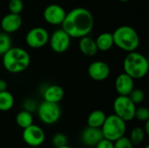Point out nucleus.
<instances>
[{"label": "nucleus", "mask_w": 149, "mask_h": 148, "mask_svg": "<svg viewBox=\"0 0 149 148\" xmlns=\"http://www.w3.org/2000/svg\"><path fill=\"white\" fill-rule=\"evenodd\" d=\"M128 97L131 99V100L135 105H139V104H141L144 101V99H145V93H144V92L141 89L134 88L133 91L128 95Z\"/></svg>", "instance_id": "b1692460"}, {"label": "nucleus", "mask_w": 149, "mask_h": 148, "mask_svg": "<svg viewBox=\"0 0 149 148\" xmlns=\"http://www.w3.org/2000/svg\"><path fill=\"white\" fill-rule=\"evenodd\" d=\"M87 72L93 80L104 81L110 76L111 70L107 63L101 60H96L89 65Z\"/></svg>", "instance_id": "f8f14e48"}, {"label": "nucleus", "mask_w": 149, "mask_h": 148, "mask_svg": "<svg viewBox=\"0 0 149 148\" xmlns=\"http://www.w3.org/2000/svg\"><path fill=\"white\" fill-rule=\"evenodd\" d=\"M52 142V145L54 147L58 148L63 147L65 145H67L68 140H67V137L65 134H64L62 133H58L53 135Z\"/></svg>", "instance_id": "a878e982"}, {"label": "nucleus", "mask_w": 149, "mask_h": 148, "mask_svg": "<svg viewBox=\"0 0 149 148\" xmlns=\"http://www.w3.org/2000/svg\"><path fill=\"white\" fill-rule=\"evenodd\" d=\"M100 129L103 138L114 142L126 134L127 122L113 113L107 116Z\"/></svg>", "instance_id": "39448f33"}, {"label": "nucleus", "mask_w": 149, "mask_h": 148, "mask_svg": "<svg viewBox=\"0 0 149 148\" xmlns=\"http://www.w3.org/2000/svg\"><path fill=\"white\" fill-rule=\"evenodd\" d=\"M146 135L147 134H146L144 129L142 127L137 126V127H134V129H132L128 138L134 146H139L144 141Z\"/></svg>", "instance_id": "4be33fe9"}, {"label": "nucleus", "mask_w": 149, "mask_h": 148, "mask_svg": "<svg viewBox=\"0 0 149 148\" xmlns=\"http://www.w3.org/2000/svg\"><path fill=\"white\" fill-rule=\"evenodd\" d=\"M23 19L20 14H14L9 12L1 20L0 26L3 31L10 34L17 31L22 26Z\"/></svg>", "instance_id": "ddd939ff"}, {"label": "nucleus", "mask_w": 149, "mask_h": 148, "mask_svg": "<svg viewBox=\"0 0 149 148\" xmlns=\"http://www.w3.org/2000/svg\"><path fill=\"white\" fill-rule=\"evenodd\" d=\"M106 118L107 115L102 110H94L87 117V126L95 128H101Z\"/></svg>", "instance_id": "6ab92c4d"}, {"label": "nucleus", "mask_w": 149, "mask_h": 148, "mask_svg": "<svg viewBox=\"0 0 149 148\" xmlns=\"http://www.w3.org/2000/svg\"><path fill=\"white\" fill-rule=\"evenodd\" d=\"M95 148H114L113 146V142L109 140H107L105 138H103L96 146Z\"/></svg>", "instance_id": "c756f323"}, {"label": "nucleus", "mask_w": 149, "mask_h": 148, "mask_svg": "<svg viewBox=\"0 0 149 148\" xmlns=\"http://www.w3.org/2000/svg\"><path fill=\"white\" fill-rule=\"evenodd\" d=\"M14 106V97L13 95L6 91L0 92V111L7 112L10 111Z\"/></svg>", "instance_id": "412c9836"}, {"label": "nucleus", "mask_w": 149, "mask_h": 148, "mask_svg": "<svg viewBox=\"0 0 149 148\" xmlns=\"http://www.w3.org/2000/svg\"><path fill=\"white\" fill-rule=\"evenodd\" d=\"M114 148H134V145L127 136H122L113 142Z\"/></svg>", "instance_id": "cd10ccee"}, {"label": "nucleus", "mask_w": 149, "mask_h": 148, "mask_svg": "<svg viewBox=\"0 0 149 148\" xmlns=\"http://www.w3.org/2000/svg\"><path fill=\"white\" fill-rule=\"evenodd\" d=\"M37 112L40 121L45 125H53L61 117V109L58 103L44 100L38 106Z\"/></svg>", "instance_id": "423d86ee"}, {"label": "nucleus", "mask_w": 149, "mask_h": 148, "mask_svg": "<svg viewBox=\"0 0 149 148\" xmlns=\"http://www.w3.org/2000/svg\"><path fill=\"white\" fill-rule=\"evenodd\" d=\"M65 96L64 89L58 85H50L43 92L44 100L52 103H59Z\"/></svg>", "instance_id": "dca6fc26"}, {"label": "nucleus", "mask_w": 149, "mask_h": 148, "mask_svg": "<svg viewBox=\"0 0 149 148\" xmlns=\"http://www.w3.org/2000/svg\"><path fill=\"white\" fill-rule=\"evenodd\" d=\"M71 39L72 38L61 28L52 32V34L49 38L48 44L54 52L64 53L69 49Z\"/></svg>", "instance_id": "9d476101"}, {"label": "nucleus", "mask_w": 149, "mask_h": 148, "mask_svg": "<svg viewBox=\"0 0 149 148\" xmlns=\"http://www.w3.org/2000/svg\"><path fill=\"white\" fill-rule=\"evenodd\" d=\"M103 139V134L100 128L88 126L86 127L80 135L82 143L89 147H95V146Z\"/></svg>", "instance_id": "2eb2a0df"}, {"label": "nucleus", "mask_w": 149, "mask_h": 148, "mask_svg": "<svg viewBox=\"0 0 149 148\" xmlns=\"http://www.w3.org/2000/svg\"><path fill=\"white\" fill-rule=\"evenodd\" d=\"M8 9L10 13L20 14L24 10V3L22 0H10L8 3Z\"/></svg>", "instance_id": "393cba45"}, {"label": "nucleus", "mask_w": 149, "mask_h": 148, "mask_svg": "<svg viewBox=\"0 0 149 148\" xmlns=\"http://www.w3.org/2000/svg\"><path fill=\"white\" fill-rule=\"evenodd\" d=\"M79 48L80 51L87 57H93L99 51L95 39L89 37L88 35L79 38Z\"/></svg>", "instance_id": "f3484780"}, {"label": "nucleus", "mask_w": 149, "mask_h": 148, "mask_svg": "<svg viewBox=\"0 0 149 148\" xmlns=\"http://www.w3.org/2000/svg\"><path fill=\"white\" fill-rule=\"evenodd\" d=\"M114 86L119 95L128 96L134 88V79L126 72H122L117 76Z\"/></svg>", "instance_id": "4468645a"}, {"label": "nucleus", "mask_w": 149, "mask_h": 148, "mask_svg": "<svg viewBox=\"0 0 149 148\" xmlns=\"http://www.w3.org/2000/svg\"><path fill=\"white\" fill-rule=\"evenodd\" d=\"M95 42H96L98 51H107L111 50L113 46L114 45L113 34L111 32L100 33L95 39Z\"/></svg>", "instance_id": "a211bd4d"}, {"label": "nucleus", "mask_w": 149, "mask_h": 148, "mask_svg": "<svg viewBox=\"0 0 149 148\" xmlns=\"http://www.w3.org/2000/svg\"><path fill=\"white\" fill-rule=\"evenodd\" d=\"M93 26V15L89 10L84 7H77L66 12L61 24L62 29L72 38H80L89 35Z\"/></svg>", "instance_id": "f257e3e1"}, {"label": "nucleus", "mask_w": 149, "mask_h": 148, "mask_svg": "<svg viewBox=\"0 0 149 148\" xmlns=\"http://www.w3.org/2000/svg\"><path fill=\"white\" fill-rule=\"evenodd\" d=\"M7 90V83L4 79H0V92Z\"/></svg>", "instance_id": "7c9ffc66"}, {"label": "nucleus", "mask_w": 149, "mask_h": 148, "mask_svg": "<svg viewBox=\"0 0 149 148\" xmlns=\"http://www.w3.org/2000/svg\"><path fill=\"white\" fill-rule=\"evenodd\" d=\"M114 45L120 50L130 52L136 51L140 44V37L138 32L129 25H121L115 29L112 33Z\"/></svg>", "instance_id": "20e7f679"}, {"label": "nucleus", "mask_w": 149, "mask_h": 148, "mask_svg": "<svg viewBox=\"0 0 149 148\" xmlns=\"http://www.w3.org/2000/svg\"><path fill=\"white\" fill-rule=\"evenodd\" d=\"M145 148H149V146H146V147Z\"/></svg>", "instance_id": "f704fd0d"}, {"label": "nucleus", "mask_w": 149, "mask_h": 148, "mask_svg": "<svg viewBox=\"0 0 149 148\" xmlns=\"http://www.w3.org/2000/svg\"><path fill=\"white\" fill-rule=\"evenodd\" d=\"M38 103L36 102L35 99H26L24 103H23V110H25L31 113H34V112H37V109H38Z\"/></svg>", "instance_id": "c85d7f7f"}, {"label": "nucleus", "mask_w": 149, "mask_h": 148, "mask_svg": "<svg viewBox=\"0 0 149 148\" xmlns=\"http://www.w3.org/2000/svg\"><path fill=\"white\" fill-rule=\"evenodd\" d=\"M3 65L10 73L24 72L31 64L29 53L21 47H10L3 55Z\"/></svg>", "instance_id": "f03ea898"}, {"label": "nucleus", "mask_w": 149, "mask_h": 148, "mask_svg": "<svg viewBox=\"0 0 149 148\" xmlns=\"http://www.w3.org/2000/svg\"><path fill=\"white\" fill-rule=\"evenodd\" d=\"M143 129H144L146 134H147V135H149V120L145 122V128H143Z\"/></svg>", "instance_id": "2f4dec72"}, {"label": "nucleus", "mask_w": 149, "mask_h": 148, "mask_svg": "<svg viewBox=\"0 0 149 148\" xmlns=\"http://www.w3.org/2000/svg\"><path fill=\"white\" fill-rule=\"evenodd\" d=\"M50 34L44 27H34L31 29L25 36L26 44L33 49L42 48L49 42Z\"/></svg>", "instance_id": "6e6552de"}, {"label": "nucleus", "mask_w": 149, "mask_h": 148, "mask_svg": "<svg viewBox=\"0 0 149 148\" xmlns=\"http://www.w3.org/2000/svg\"><path fill=\"white\" fill-rule=\"evenodd\" d=\"M16 123L22 129H24V128L30 126L31 125L33 124L32 113H31L25 110L20 111L16 116Z\"/></svg>", "instance_id": "aec40b11"}, {"label": "nucleus", "mask_w": 149, "mask_h": 148, "mask_svg": "<svg viewBox=\"0 0 149 148\" xmlns=\"http://www.w3.org/2000/svg\"><path fill=\"white\" fill-rule=\"evenodd\" d=\"M10 47H12V41L10 34L0 31V56H3Z\"/></svg>", "instance_id": "5701e85b"}, {"label": "nucleus", "mask_w": 149, "mask_h": 148, "mask_svg": "<svg viewBox=\"0 0 149 148\" xmlns=\"http://www.w3.org/2000/svg\"><path fill=\"white\" fill-rule=\"evenodd\" d=\"M137 119L139 121L141 122H146L149 120V110L146 106H141V107H136L135 110V115L134 119Z\"/></svg>", "instance_id": "bb28decb"}, {"label": "nucleus", "mask_w": 149, "mask_h": 148, "mask_svg": "<svg viewBox=\"0 0 149 148\" xmlns=\"http://www.w3.org/2000/svg\"><path fill=\"white\" fill-rule=\"evenodd\" d=\"M58 148H72V147H70V146H68V145H65V146H63V147H58Z\"/></svg>", "instance_id": "473e14b6"}, {"label": "nucleus", "mask_w": 149, "mask_h": 148, "mask_svg": "<svg viewBox=\"0 0 149 148\" xmlns=\"http://www.w3.org/2000/svg\"><path fill=\"white\" fill-rule=\"evenodd\" d=\"M120 2H121V3H126V2H128V1H130V0H119Z\"/></svg>", "instance_id": "72a5a7b5"}, {"label": "nucleus", "mask_w": 149, "mask_h": 148, "mask_svg": "<svg viewBox=\"0 0 149 148\" xmlns=\"http://www.w3.org/2000/svg\"><path fill=\"white\" fill-rule=\"evenodd\" d=\"M23 130L22 137L26 145L31 147H38L44 144L45 133L39 126L32 124Z\"/></svg>", "instance_id": "1a4fd4ad"}, {"label": "nucleus", "mask_w": 149, "mask_h": 148, "mask_svg": "<svg viewBox=\"0 0 149 148\" xmlns=\"http://www.w3.org/2000/svg\"><path fill=\"white\" fill-rule=\"evenodd\" d=\"M123 69L124 72L128 74L134 80L143 79L148 72V59L143 54L136 51L127 52L123 61Z\"/></svg>", "instance_id": "7ed1b4c3"}, {"label": "nucleus", "mask_w": 149, "mask_h": 148, "mask_svg": "<svg viewBox=\"0 0 149 148\" xmlns=\"http://www.w3.org/2000/svg\"><path fill=\"white\" fill-rule=\"evenodd\" d=\"M136 105L131 100L128 96L119 95L113 101L114 114L128 122L134 119Z\"/></svg>", "instance_id": "0eeeda50"}, {"label": "nucleus", "mask_w": 149, "mask_h": 148, "mask_svg": "<svg viewBox=\"0 0 149 148\" xmlns=\"http://www.w3.org/2000/svg\"><path fill=\"white\" fill-rule=\"evenodd\" d=\"M65 15V10L61 5L57 3H51L47 5L43 12L44 19L51 25H61Z\"/></svg>", "instance_id": "9b49d317"}]
</instances>
